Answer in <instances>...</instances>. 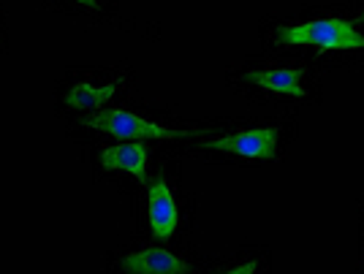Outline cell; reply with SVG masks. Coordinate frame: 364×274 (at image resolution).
I'll return each mask as SVG.
<instances>
[{
    "label": "cell",
    "mask_w": 364,
    "mask_h": 274,
    "mask_svg": "<svg viewBox=\"0 0 364 274\" xmlns=\"http://www.w3.org/2000/svg\"><path fill=\"white\" fill-rule=\"evenodd\" d=\"M215 125H185V128H174L164 120H155L152 114L141 111L134 106H112L92 111L87 117L65 122V133L82 141V144H92V141H180V138H198L210 133Z\"/></svg>",
    "instance_id": "6da1fadb"
},
{
    "label": "cell",
    "mask_w": 364,
    "mask_h": 274,
    "mask_svg": "<svg viewBox=\"0 0 364 274\" xmlns=\"http://www.w3.org/2000/svg\"><path fill=\"white\" fill-rule=\"evenodd\" d=\"M131 82H134L131 68L71 65L63 71V77L52 90V109L65 122L87 117L92 111L112 106Z\"/></svg>",
    "instance_id": "7a4b0ae2"
},
{
    "label": "cell",
    "mask_w": 364,
    "mask_h": 274,
    "mask_svg": "<svg viewBox=\"0 0 364 274\" xmlns=\"http://www.w3.org/2000/svg\"><path fill=\"white\" fill-rule=\"evenodd\" d=\"M141 193H144V234H147V239L164 244L177 242L191 223V207L177 193L174 177L168 174V168H152L147 182L141 185Z\"/></svg>",
    "instance_id": "3957f363"
},
{
    "label": "cell",
    "mask_w": 364,
    "mask_h": 274,
    "mask_svg": "<svg viewBox=\"0 0 364 274\" xmlns=\"http://www.w3.org/2000/svg\"><path fill=\"white\" fill-rule=\"evenodd\" d=\"M104 274H204V266L171 244L147 239L109 250Z\"/></svg>",
    "instance_id": "277c9868"
},
{
    "label": "cell",
    "mask_w": 364,
    "mask_h": 274,
    "mask_svg": "<svg viewBox=\"0 0 364 274\" xmlns=\"http://www.w3.org/2000/svg\"><path fill=\"white\" fill-rule=\"evenodd\" d=\"M280 138L283 131L277 125L267 128H237L226 133H210L196 138V153L218 158V160H231V163H261V160H274L280 153Z\"/></svg>",
    "instance_id": "5b68a950"
},
{
    "label": "cell",
    "mask_w": 364,
    "mask_h": 274,
    "mask_svg": "<svg viewBox=\"0 0 364 274\" xmlns=\"http://www.w3.org/2000/svg\"><path fill=\"white\" fill-rule=\"evenodd\" d=\"M92 174L101 180H131L141 187L152 171L150 141H92L90 144Z\"/></svg>",
    "instance_id": "8992f818"
},
{
    "label": "cell",
    "mask_w": 364,
    "mask_h": 274,
    "mask_svg": "<svg viewBox=\"0 0 364 274\" xmlns=\"http://www.w3.org/2000/svg\"><path fill=\"white\" fill-rule=\"evenodd\" d=\"M272 41L283 46H313L321 52H356L364 49V33L353 31L340 19H313L302 25H280L272 31Z\"/></svg>",
    "instance_id": "52a82bcc"
},
{
    "label": "cell",
    "mask_w": 364,
    "mask_h": 274,
    "mask_svg": "<svg viewBox=\"0 0 364 274\" xmlns=\"http://www.w3.org/2000/svg\"><path fill=\"white\" fill-rule=\"evenodd\" d=\"M234 84L242 90H253L274 98H307L304 74L299 68L283 65H247L240 74H234Z\"/></svg>",
    "instance_id": "ba28073f"
},
{
    "label": "cell",
    "mask_w": 364,
    "mask_h": 274,
    "mask_svg": "<svg viewBox=\"0 0 364 274\" xmlns=\"http://www.w3.org/2000/svg\"><path fill=\"white\" fill-rule=\"evenodd\" d=\"M38 6L49 14L87 19V22H107L117 14L120 0H38Z\"/></svg>",
    "instance_id": "9c48e42d"
},
{
    "label": "cell",
    "mask_w": 364,
    "mask_h": 274,
    "mask_svg": "<svg viewBox=\"0 0 364 274\" xmlns=\"http://www.w3.org/2000/svg\"><path fill=\"white\" fill-rule=\"evenodd\" d=\"M213 274H267V256L258 250H242L240 256L213 269Z\"/></svg>",
    "instance_id": "30bf717a"
},
{
    "label": "cell",
    "mask_w": 364,
    "mask_h": 274,
    "mask_svg": "<svg viewBox=\"0 0 364 274\" xmlns=\"http://www.w3.org/2000/svg\"><path fill=\"white\" fill-rule=\"evenodd\" d=\"M0 55H9V16L0 3Z\"/></svg>",
    "instance_id": "8fae6325"
}]
</instances>
